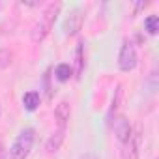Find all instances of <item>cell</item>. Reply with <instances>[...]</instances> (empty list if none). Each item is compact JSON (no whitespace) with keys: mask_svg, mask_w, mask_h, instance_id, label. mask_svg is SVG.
Returning <instances> with one entry per match:
<instances>
[{"mask_svg":"<svg viewBox=\"0 0 159 159\" xmlns=\"http://www.w3.org/2000/svg\"><path fill=\"white\" fill-rule=\"evenodd\" d=\"M58 11H60V2H52V4H49V6L45 8V11L39 15L38 23L34 25L32 34H30V38H32L34 43H41V41L47 38V34L51 32V28H52V25H54V21H56Z\"/></svg>","mask_w":159,"mask_h":159,"instance_id":"1","label":"cell"},{"mask_svg":"<svg viewBox=\"0 0 159 159\" xmlns=\"http://www.w3.org/2000/svg\"><path fill=\"white\" fill-rule=\"evenodd\" d=\"M32 144H34V129L32 127H26L23 129L15 142L11 144L10 148V159H26L30 150H32Z\"/></svg>","mask_w":159,"mask_h":159,"instance_id":"2","label":"cell"},{"mask_svg":"<svg viewBox=\"0 0 159 159\" xmlns=\"http://www.w3.org/2000/svg\"><path fill=\"white\" fill-rule=\"evenodd\" d=\"M137 66V49L133 45V41L125 39L122 43V49H120V54H118V67L122 71H133Z\"/></svg>","mask_w":159,"mask_h":159,"instance_id":"3","label":"cell"},{"mask_svg":"<svg viewBox=\"0 0 159 159\" xmlns=\"http://www.w3.org/2000/svg\"><path fill=\"white\" fill-rule=\"evenodd\" d=\"M140 144H142V137H140V129L133 131L131 137L127 139V142H124V150H122V157L124 159H139L140 155Z\"/></svg>","mask_w":159,"mask_h":159,"instance_id":"4","label":"cell"},{"mask_svg":"<svg viewBox=\"0 0 159 159\" xmlns=\"http://www.w3.org/2000/svg\"><path fill=\"white\" fill-rule=\"evenodd\" d=\"M83 23H84V11L83 10H73L67 15V19L64 21V26H62L64 36H75L79 30H81Z\"/></svg>","mask_w":159,"mask_h":159,"instance_id":"5","label":"cell"},{"mask_svg":"<svg viewBox=\"0 0 159 159\" xmlns=\"http://www.w3.org/2000/svg\"><path fill=\"white\" fill-rule=\"evenodd\" d=\"M112 127H114V135H116V139H118L122 144H124V142H127V139H129V137H131V133H133L129 120H127L125 116H122V114L114 118Z\"/></svg>","mask_w":159,"mask_h":159,"instance_id":"6","label":"cell"},{"mask_svg":"<svg viewBox=\"0 0 159 159\" xmlns=\"http://www.w3.org/2000/svg\"><path fill=\"white\" fill-rule=\"evenodd\" d=\"M69 116H71V107H69V103L64 99V101H60V103L56 105V109H54V118H56L58 129H66Z\"/></svg>","mask_w":159,"mask_h":159,"instance_id":"7","label":"cell"},{"mask_svg":"<svg viewBox=\"0 0 159 159\" xmlns=\"http://www.w3.org/2000/svg\"><path fill=\"white\" fill-rule=\"evenodd\" d=\"M64 139H66V129H58L56 133H52L49 137V140H47V152L49 153L58 152L60 146H62V142H64Z\"/></svg>","mask_w":159,"mask_h":159,"instance_id":"8","label":"cell"},{"mask_svg":"<svg viewBox=\"0 0 159 159\" xmlns=\"http://www.w3.org/2000/svg\"><path fill=\"white\" fill-rule=\"evenodd\" d=\"M83 51H84V43L79 41L77 43V49H75V77H81L83 71H84V56H83Z\"/></svg>","mask_w":159,"mask_h":159,"instance_id":"9","label":"cell"},{"mask_svg":"<svg viewBox=\"0 0 159 159\" xmlns=\"http://www.w3.org/2000/svg\"><path fill=\"white\" fill-rule=\"evenodd\" d=\"M39 101H41V98H39L38 92H26L23 96V105H25L26 111H36L39 107Z\"/></svg>","mask_w":159,"mask_h":159,"instance_id":"10","label":"cell"},{"mask_svg":"<svg viewBox=\"0 0 159 159\" xmlns=\"http://www.w3.org/2000/svg\"><path fill=\"white\" fill-rule=\"evenodd\" d=\"M71 73H73V69H71L69 64H60V66L56 67V71H54V75H56V79H58L60 83L69 81V79H71Z\"/></svg>","mask_w":159,"mask_h":159,"instance_id":"11","label":"cell"},{"mask_svg":"<svg viewBox=\"0 0 159 159\" xmlns=\"http://www.w3.org/2000/svg\"><path fill=\"white\" fill-rule=\"evenodd\" d=\"M144 26H146V30L153 36V34H157V30H159V17L157 15H150L146 21H144Z\"/></svg>","mask_w":159,"mask_h":159,"instance_id":"12","label":"cell"},{"mask_svg":"<svg viewBox=\"0 0 159 159\" xmlns=\"http://www.w3.org/2000/svg\"><path fill=\"white\" fill-rule=\"evenodd\" d=\"M11 62H13V54H11V51L0 49V69L8 67V66H10Z\"/></svg>","mask_w":159,"mask_h":159,"instance_id":"13","label":"cell"},{"mask_svg":"<svg viewBox=\"0 0 159 159\" xmlns=\"http://www.w3.org/2000/svg\"><path fill=\"white\" fill-rule=\"evenodd\" d=\"M0 159H10V155H8V152H6L2 142H0Z\"/></svg>","mask_w":159,"mask_h":159,"instance_id":"14","label":"cell"},{"mask_svg":"<svg viewBox=\"0 0 159 159\" xmlns=\"http://www.w3.org/2000/svg\"><path fill=\"white\" fill-rule=\"evenodd\" d=\"M81 159H99V157H96L94 153H84V155H81Z\"/></svg>","mask_w":159,"mask_h":159,"instance_id":"15","label":"cell"},{"mask_svg":"<svg viewBox=\"0 0 159 159\" xmlns=\"http://www.w3.org/2000/svg\"><path fill=\"white\" fill-rule=\"evenodd\" d=\"M0 114H2V109H0Z\"/></svg>","mask_w":159,"mask_h":159,"instance_id":"16","label":"cell"}]
</instances>
